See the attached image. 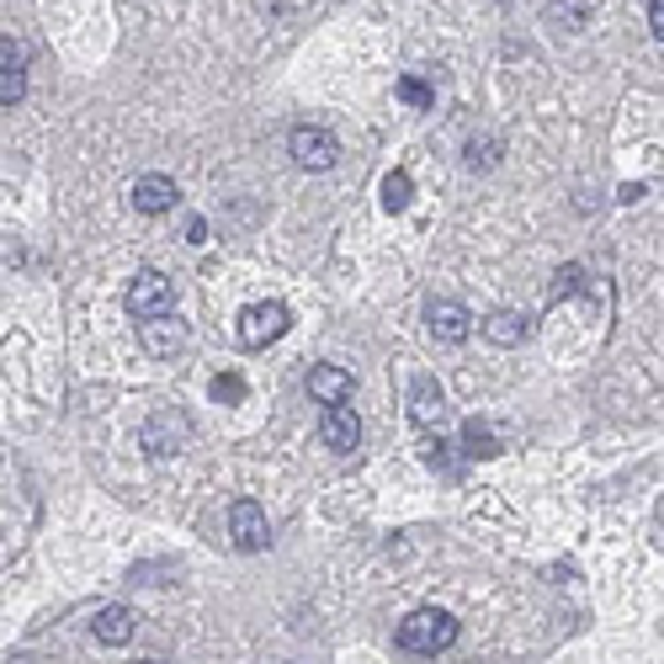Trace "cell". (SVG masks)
<instances>
[{
  "label": "cell",
  "instance_id": "1",
  "mask_svg": "<svg viewBox=\"0 0 664 664\" xmlns=\"http://www.w3.org/2000/svg\"><path fill=\"white\" fill-rule=\"evenodd\" d=\"M453 643H457V617L442 611V606H421V611H410L399 622V649H410V654H442Z\"/></svg>",
  "mask_w": 664,
  "mask_h": 664
},
{
  "label": "cell",
  "instance_id": "2",
  "mask_svg": "<svg viewBox=\"0 0 664 664\" xmlns=\"http://www.w3.org/2000/svg\"><path fill=\"white\" fill-rule=\"evenodd\" d=\"M128 314L139 325H154V319H176V287L165 272H139L133 287H128Z\"/></svg>",
  "mask_w": 664,
  "mask_h": 664
},
{
  "label": "cell",
  "instance_id": "3",
  "mask_svg": "<svg viewBox=\"0 0 664 664\" xmlns=\"http://www.w3.org/2000/svg\"><path fill=\"white\" fill-rule=\"evenodd\" d=\"M287 154H293L298 171H330L335 160H340V139H335L330 128H319V122H298L287 133Z\"/></svg>",
  "mask_w": 664,
  "mask_h": 664
},
{
  "label": "cell",
  "instance_id": "4",
  "mask_svg": "<svg viewBox=\"0 0 664 664\" xmlns=\"http://www.w3.org/2000/svg\"><path fill=\"white\" fill-rule=\"evenodd\" d=\"M186 442H192V421L182 410H154L150 421L139 425V447L150 457H176Z\"/></svg>",
  "mask_w": 664,
  "mask_h": 664
},
{
  "label": "cell",
  "instance_id": "5",
  "mask_svg": "<svg viewBox=\"0 0 664 664\" xmlns=\"http://www.w3.org/2000/svg\"><path fill=\"white\" fill-rule=\"evenodd\" d=\"M235 335H240L244 351H261V346L287 335V308L282 303H250V308H240V330Z\"/></svg>",
  "mask_w": 664,
  "mask_h": 664
},
{
  "label": "cell",
  "instance_id": "6",
  "mask_svg": "<svg viewBox=\"0 0 664 664\" xmlns=\"http://www.w3.org/2000/svg\"><path fill=\"white\" fill-rule=\"evenodd\" d=\"M229 532H235L240 553H261V547L272 543V521H266V511L255 500H235L229 505Z\"/></svg>",
  "mask_w": 664,
  "mask_h": 664
},
{
  "label": "cell",
  "instance_id": "7",
  "mask_svg": "<svg viewBox=\"0 0 664 664\" xmlns=\"http://www.w3.org/2000/svg\"><path fill=\"white\" fill-rule=\"evenodd\" d=\"M425 325H431V340H436V346H462L468 330H473V314L453 298H436L425 308Z\"/></svg>",
  "mask_w": 664,
  "mask_h": 664
},
{
  "label": "cell",
  "instance_id": "8",
  "mask_svg": "<svg viewBox=\"0 0 664 664\" xmlns=\"http://www.w3.org/2000/svg\"><path fill=\"white\" fill-rule=\"evenodd\" d=\"M319 436H325V447H330V453H357V442H362V421H357L346 404H335V410H325Z\"/></svg>",
  "mask_w": 664,
  "mask_h": 664
},
{
  "label": "cell",
  "instance_id": "9",
  "mask_svg": "<svg viewBox=\"0 0 664 664\" xmlns=\"http://www.w3.org/2000/svg\"><path fill=\"white\" fill-rule=\"evenodd\" d=\"M128 197H133V208L139 213H171L176 208V197H182V186L171 182V176H139Z\"/></svg>",
  "mask_w": 664,
  "mask_h": 664
},
{
  "label": "cell",
  "instance_id": "10",
  "mask_svg": "<svg viewBox=\"0 0 664 664\" xmlns=\"http://www.w3.org/2000/svg\"><path fill=\"white\" fill-rule=\"evenodd\" d=\"M308 393H314L325 410H335V404H346V399H351V372H346V367L319 362L314 372H308Z\"/></svg>",
  "mask_w": 664,
  "mask_h": 664
},
{
  "label": "cell",
  "instance_id": "11",
  "mask_svg": "<svg viewBox=\"0 0 664 664\" xmlns=\"http://www.w3.org/2000/svg\"><path fill=\"white\" fill-rule=\"evenodd\" d=\"M133 611L128 606H101L96 611V622H91V633H96V643H107V649H122L128 638H133Z\"/></svg>",
  "mask_w": 664,
  "mask_h": 664
},
{
  "label": "cell",
  "instance_id": "12",
  "mask_svg": "<svg viewBox=\"0 0 664 664\" xmlns=\"http://www.w3.org/2000/svg\"><path fill=\"white\" fill-rule=\"evenodd\" d=\"M139 335H144V351H150V357H171V351H182L186 325L182 319H154V325H139Z\"/></svg>",
  "mask_w": 664,
  "mask_h": 664
},
{
  "label": "cell",
  "instance_id": "13",
  "mask_svg": "<svg viewBox=\"0 0 664 664\" xmlns=\"http://www.w3.org/2000/svg\"><path fill=\"white\" fill-rule=\"evenodd\" d=\"M410 421L415 425L442 421V389H436V378H415L410 383Z\"/></svg>",
  "mask_w": 664,
  "mask_h": 664
},
{
  "label": "cell",
  "instance_id": "14",
  "mask_svg": "<svg viewBox=\"0 0 664 664\" xmlns=\"http://www.w3.org/2000/svg\"><path fill=\"white\" fill-rule=\"evenodd\" d=\"M483 335H489L494 346H521V335H526V319H521L515 308H494V314L483 319Z\"/></svg>",
  "mask_w": 664,
  "mask_h": 664
},
{
  "label": "cell",
  "instance_id": "15",
  "mask_svg": "<svg viewBox=\"0 0 664 664\" xmlns=\"http://www.w3.org/2000/svg\"><path fill=\"white\" fill-rule=\"evenodd\" d=\"M410 197H415V182H410V171H389V176H383V208H389V213H404V208H410Z\"/></svg>",
  "mask_w": 664,
  "mask_h": 664
},
{
  "label": "cell",
  "instance_id": "16",
  "mask_svg": "<svg viewBox=\"0 0 664 664\" xmlns=\"http://www.w3.org/2000/svg\"><path fill=\"white\" fill-rule=\"evenodd\" d=\"M22 96H28V69H22V64H6V69H0V101L17 107Z\"/></svg>",
  "mask_w": 664,
  "mask_h": 664
},
{
  "label": "cell",
  "instance_id": "17",
  "mask_svg": "<svg viewBox=\"0 0 664 664\" xmlns=\"http://www.w3.org/2000/svg\"><path fill=\"white\" fill-rule=\"evenodd\" d=\"M462 442H468V453H473V457H500V442H494V436H489V425H479V421L462 425Z\"/></svg>",
  "mask_w": 664,
  "mask_h": 664
},
{
  "label": "cell",
  "instance_id": "18",
  "mask_svg": "<svg viewBox=\"0 0 664 664\" xmlns=\"http://www.w3.org/2000/svg\"><path fill=\"white\" fill-rule=\"evenodd\" d=\"M494 160H500V144H494V139H468V154H462V165H468V171H489V165H494Z\"/></svg>",
  "mask_w": 664,
  "mask_h": 664
},
{
  "label": "cell",
  "instance_id": "19",
  "mask_svg": "<svg viewBox=\"0 0 664 664\" xmlns=\"http://www.w3.org/2000/svg\"><path fill=\"white\" fill-rule=\"evenodd\" d=\"M213 399H218V404H240V399H244V378H235V372L213 378Z\"/></svg>",
  "mask_w": 664,
  "mask_h": 664
},
{
  "label": "cell",
  "instance_id": "20",
  "mask_svg": "<svg viewBox=\"0 0 664 664\" xmlns=\"http://www.w3.org/2000/svg\"><path fill=\"white\" fill-rule=\"evenodd\" d=\"M399 96H404L410 107H431V86L415 80V75H404V80H399Z\"/></svg>",
  "mask_w": 664,
  "mask_h": 664
},
{
  "label": "cell",
  "instance_id": "21",
  "mask_svg": "<svg viewBox=\"0 0 664 664\" xmlns=\"http://www.w3.org/2000/svg\"><path fill=\"white\" fill-rule=\"evenodd\" d=\"M579 282H585V272H579V266H564V272H558V293H579Z\"/></svg>",
  "mask_w": 664,
  "mask_h": 664
},
{
  "label": "cell",
  "instance_id": "22",
  "mask_svg": "<svg viewBox=\"0 0 664 664\" xmlns=\"http://www.w3.org/2000/svg\"><path fill=\"white\" fill-rule=\"evenodd\" d=\"M649 28H654V37L664 43V0H649Z\"/></svg>",
  "mask_w": 664,
  "mask_h": 664
},
{
  "label": "cell",
  "instance_id": "23",
  "mask_svg": "<svg viewBox=\"0 0 664 664\" xmlns=\"http://www.w3.org/2000/svg\"><path fill=\"white\" fill-rule=\"evenodd\" d=\"M0 64H28V48H22V43H11V37H6V48H0Z\"/></svg>",
  "mask_w": 664,
  "mask_h": 664
},
{
  "label": "cell",
  "instance_id": "24",
  "mask_svg": "<svg viewBox=\"0 0 664 664\" xmlns=\"http://www.w3.org/2000/svg\"><path fill=\"white\" fill-rule=\"evenodd\" d=\"M186 240L203 244V240H208V224H203V218H186Z\"/></svg>",
  "mask_w": 664,
  "mask_h": 664
},
{
  "label": "cell",
  "instance_id": "25",
  "mask_svg": "<svg viewBox=\"0 0 664 664\" xmlns=\"http://www.w3.org/2000/svg\"><path fill=\"white\" fill-rule=\"evenodd\" d=\"M6 664H37V660H32V654H11V660H6Z\"/></svg>",
  "mask_w": 664,
  "mask_h": 664
},
{
  "label": "cell",
  "instance_id": "26",
  "mask_svg": "<svg viewBox=\"0 0 664 664\" xmlns=\"http://www.w3.org/2000/svg\"><path fill=\"white\" fill-rule=\"evenodd\" d=\"M139 664H165V660H139Z\"/></svg>",
  "mask_w": 664,
  "mask_h": 664
}]
</instances>
